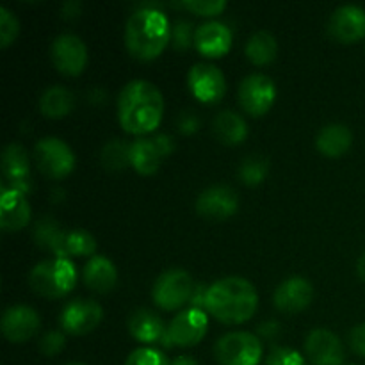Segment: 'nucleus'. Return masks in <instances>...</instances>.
I'll return each instance as SVG.
<instances>
[{"instance_id": "obj_18", "label": "nucleus", "mask_w": 365, "mask_h": 365, "mask_svg": "<svg viewBox=\"0 0 365 365\" xmlns=\"http://www.w3.org/2000/svg\"><path fill=\"white\" fill-rule=\"evenodd\" d=\"M2 175L4 187L14 189V191L27 192L31 191V175H29V155L25 148L18 143H11L6 146L2 155Z\"/></svg>"}, {"instance_id": "obj_13", "label": "nucleus", "mask_w": 365, "mask_h": 365, "mask_svg": "<svg viewBox=\"0 0 365 365\" xmlns=\"http://www.w3.org/2000/svg\"><path fill=\"white\" fill-rule=\"evenodd\" d=\"M207 328H209L207 312L198 309H187L182 310L171 319V323L168 324V334H170L173 346L192 348L205 337Z\"/></svg>"}, {"instance_id": "obj_29", "label": "nucleus", "mask_w": 365, "mask_h": 365, "mask_svg": "<svg viewBox=\"0 0 365 365\" xmlns=\"http://www.w3.org/2000/svg\"><path fill=\"white\" fill-rule=\"evenodd\" d=\"M100 163L107 171H121L130 166V145L121 139L106 143L100 152Z\"/></svg>"}, {"instance_id": "obj_9", "label": "nucleus", "mask_w": 365, "mask_h": 365, "mask_svg": "<svg viewBox=\"0 0 365 365\" xmlns=\"http://www.w3.org/2000/svg\"><path fill=\"white\" fill-rule=\"evenodd\" d=\"M277 98V86L267 75L252 73L239 84V103L250 116H262Z\"/></svg>"}, {"instance_id": "obj_31", "label": "nucleus", "mask_w": 365, "mask_h": 365, "mask_svg": "<svg viewBox=\"0 0 365 365\" xmlns=\"http://www.w3.org/2000/svg\"><path fill=\"white\" fill-rule=\"evenodd\" d=\"M61 232H63V228H61V225L57 223V221H53L52 217H45V220H41L38 225H36V230H34L36 245H38L39 248H45L48 250V252H53Z\"/></svg>"}, {"instance_id": "obj_5", "label": "nucleus", "mask_w": 365, "mask_h": 365, "mask_svg": "<svg viewBox=\"0 0 365 365\" xmlns=\"http://www.w3.org/2000/svg\"><path fill=\"white\" fill-rule=\"evenodd\" d=\"M214 356L221 365H259L262 344L257 335L248 331H230L217 339Z\"/></svg>"}, {"instance_id": "obj_45", "label": "nucleus", "mask_w": 365, "mask_h": 365, "mask_svg": "<svg viewBox=\"0 0 365 365\" xmlns=\"http://www.w3.org/2000/svg\"><path fill=\"white\" fill-rule=\"evenodd\" d=\"M68 365H84V364H68Z\"/></svg>"}, {"instance_id": "obj_2", "label": "nucleus", "mask_w": 365, "mask_h": 365, "mask_svg": "<svg viewBox=\"0 0 365 365\" xmlns=\"http://www.w3.org/2000/svg\"><path fill=\"white\" fill-rule=\"evenodd\" d=\"M259 307V294L252 282L228 277L214 282L207 294V312L227 324H241L252 319Z\"/></svg>"}, {"instance_id": "obj_22", "label": "nucleus", "mask_w": 365, "mask_h": 365, "mask_svg": "<svg viewBox=\"0 0 365 365\" xmlns=\"http://www.w3.org/2000/svg\"><path fill=\"white\" fill-rule=\"evenodd\" d=\"M82 280L91 291L100 294L113 291L118 282L116 266L103 255L91 257L82 271Z\"/></svg>"}, {"instance_id": "obj_4", "label": "nucleus", "mask_w": 365, "mask_h": 365, "mask_svg": "<svg viewBox=\"0 0 365 365\" xmlns=\"http://www.w3.org/2000/svg\"><path fill=\"white\" fill-rule=\"evenodd\" d=\"M77 282V271L70 259H46L36 264L29 274L32 291L43 298L56 299L66 296Z\"/></svg>"}, {"instance_id": "obj_12", "label": "nucleus", "mask_w": 365, "mask_h": 365, "mask_svg": "<svg viewBox=\"0 0 365 365\" xmlns=\"http://www.w3.org/2000/svg\"><path fill=\"white\" fill-rule=\"evenodd\" d=\"M103 317V309L93 299L77 298L66 303L59 317L61 328L71 335H86L95 330Z\"/></svg>"}, {"instance_id": "obj_28", "label": "nucleus", "mask_w": 365, "mask_h": 365, "mask_svg": "<svg viewBox=\"0 0 365 365\" xmlns=\"http://www.w3.org/2000/svg\"><path fill=\"white\" fill-rule=\"evenodd\" d=\"M277 38L269 31H259L246 43V57L257 66H266L277 57Z\"/></svg>"}, {"instance_id": "obj_19", "label": "nucleus", "mask_w": 365, "mask_h": 365, "mask_svg": "<svg viewBox=\"0 0 365 365\" xmlns=\"http://www.w3.org/2000/svg\"><path fill=\"white\" fill-rule=\"evenodd\" d=\"M314 298V289L309 280L302 277H292L282 282L274 291V307L285 314H298L310 305Z\"/></svg>"}, {"instance_id": "obj_38", "label": "nucleus", "mask_w": 365, "mask_h": 365, "mask_svg": "<svg viewBox=\"0 0 365 365\" xmlns=\"http://www.w3.org/2000/svg\"><path fill=\"white\" fill-rule=\"evenodd\" d=\"M209 287L210 285L205 284H196L195 291H192L191 299H189V305L191 309H198L207 312V294H209Z\"/></svg>"}, {"instance_id": "obj_7", "label": "nucleus", "mask_w": 365, "mask_h": 365, "mask_svg": "<svg viewBox=\"0 0 365 365\" xmlns=\"http://www.w3.org/2000/svg\"><path fill=\"white\" fill-rule=\"evenodd\" d=\"M36 164L48 178H64L73 171L75 153L59 138H43L34 146Z\"/></svg>"}, {"instance_id": "obj_6", "label": "nucleus", "mask_w": 365, "mask_h": 365, "mask_svg": "<svg viewBox=\"0 0 365 365\" xmlns=\"http://www.w3.org/2000/svg\"><path fill=\"white\" fill-rule=\"evenodd\" d=\"M192 278L184 269H168L155 280L152 298L157 307L164 310H177L189 303L195 291Z\"/></svg>"}, {"instance_id": "obj_35", "label": "nucleus", "mask_w": 365, "mask_h": 365, "mask_svg": "<svg viewBox=\"0 0 365 365\" xmlns=\"http://www.w3.org/2000/svg\"><path fill=\"white\" fill-rule=\"evenodd\" d=\"M195 29H192L191 21L185 20H177L171 29V39H173L175 48L185 50L191 46V43H195Z\"/></svg>"}, {"instance_id": "obj_30", "label": "nucleus", "mask_w": 365, "mask_h": 365, "mask_svg": "<svg viewBox=\"0 0 365 365\" xmlns=\"http://www.w3.org/2000/svg\"><path fill=\"white\" fill-rule=\"evenodd\" d=\"M267 170H269V164L262 155H250L239 166V180L245 182L250 187H255V185L262 184Z\"/></svg>"}, {"instance_id": "obj_16", "label": "nucleus", "mask_w": 365, "mask_h": 365, "mask_svg": "<svg viewBox=\"0 0 365 365\" xmlns=\"http://www.w3.org/2000/svg\"><path fill=\"white\" fill-rule=\"evenodd\" d=\"M39 324H41V319H39L38 312L27 305L9 307L0 321L4 337L14 344H20V342L34 337L39 330Z\"/></svg>"}, {"instance_id": "obj_10", "label": "nucleus", "mask_w": 365, "mask_h": 365, "mask_svg": "<svg viewBox=\"0 0 365 365\" xmlns=\"http://www.w3.org/2000/svg\"><path fill=\"white\" fill-rule=\"evenodd\" d=\"M50 57L57 70L68 77H77L88 64V48L75 34L57 36L50 46Z\"/></svg>"}, {"instance_id": "obj_26", "label": "nucleus", "mask_w": 365, "mask_h": 365, "mask_svg": "<svg viewBox=\"0 0 365 365\" xmlns=\"http://www.w3.org/2000/svg\"><path fill=\"white\" fill-rule=\"evenodd\" d=\"M353 143V134L346 125L342 123H330L327 127L321 128V132L317 134L316 145L319 148V152L323 155L331 157H341L342 153H346L349 150Z\"/></svg>"}, {"instance_id": "obj_44", "label": "nucleus", "mask_w": 365, "mask_h": 365, "mask_svg": "<svg viewBox=\"0 0 365 365\" xmlns=\"http://www.w3.org/2000/svg\"><path fill=\"white\" fill-rule=\"evenodd\" d=\"M356 273H359V277L365 282V252L360 255L359 262H356Z\"/></svg>"}, {"instance_id": "obj_3", "label": "nucleus", "mask_w": 365, "mask_h": 365, "mask_svg": "<svg viewBox=\"0 0 365 365\" xmlns=\"http://www.w3.org/2000/svg\"><path fill=\"white\" fill-rule=\"evenodd\" d=\"M125 46L141 61H152L170 43L171 29L168 16L157 7H139L125 24Z\"/></svg>"}, {"instance_id": "obj_41", "label": "nucleus", "mask_w": 365, "mask_h": 365, "mask_svg": "<svg viewBox=\"0 0 365 365\" xmlns=\"http://www.w3.org/2000/svg\"><path fill=\"white\" fill-rule=\"evenodd\" d=\"M277 331H278V323H274V321H267V323H262L259 327V334H262L266 339L274 337Z\"/></svg>"}, {"instance_id": "obj_21", "label": "nucleus", "mask_w": 365, "mask_h": 365, "mask_svg": "<svg viewBox=\"0 0 365 365\" xmlns=\"http://www.w3.org/2000/svg\"><path fill=\"white\" fill-rule=\"evenodd\" d=\"M31 220V205L25 195L14 189L2 187L0 200V227L4 232L21 230Z\"/></svg>"}, {"instance_id": "obj_11", "label": "nucleus", "mask_w": 365, "mask_h": 365, "mask_svg": "<svg viewBox=\"0 0 365 365\" xmlns=\"http://www.w3.org/2000/svg\"><path fill=\"white\" fill-rule=\"evenodd\" d=\"M187 84L192 95L203 103H217L227 91L223 71L210 63H196L189 70Z\"/></svg>"}, {"instance_id": "obj_34", "label": "nucleus", "mask_w": 365, "mask_h": 365, "mask_svg": "<svg viewBox=\"0 0 365 365\" xmlns=\"http://www.w3.org/2000/svg\"><path fill=\"white\" fill-rule=\"evenodd\" d=\"M184 9L191 11L192 14H200V16H216L221 14L227 7L225 0H185L180 4Z\"/></svg>"}, {"instance_id": "obj_20", "label": "nucleus", "mask_w": 365, "mask_h": 365, "mask_svg": "<svg viewBox=\"0 0 365 365\" xmlns=\"http://www.w3.org/2000/svg\"><path fill=\"white\" fill-rule=\"evenodd\" d=\"M195 46L205 57L225 56L232 46V31L221 21H205L196 29Z\"/></svg>"}, {"instance_id": "obj_33", "label": "nucleus", "mask_w": 365, "mask_h": 365, "mask_svg": "<svg viewBox=\"0 0 365 365\" xmlns=\"http://www.w3.org/2000/svg\"><path fill=\"white\" fill-rule=\"evenodd\" d=\"M20 24L18 18L7 7H0V46L7 48L16 39Z\"/></svg>"}, {"instance_id": "obj_27", "label": "nucleus", "mask_w": 365, "mask_h": 365, "mask_svg": "<svg viewBox=\"0 0 365 365\" xmlns=\"http://www.w3.org/2000/svg\"><path fill=\"white\" fill-rule=\"evenodd\" d=\"M73 109V95L64 86H50L39 98V110L46 118L59 120Z\"/></svg>"}, {"instance_id": "obj_23", "label": "nucleus", "mask_w": 365, "mask_h": 365, "mask_svg": "<svg viewBox=\"0 0 365 365\" xmlns=\"http://www.w3.org/2000/svg\"><path fill=\"white\" fill-rule=\"evenodd\" d=\"M96 241L88 230L73 228V230L61 232L57 245L53 248V255L57 259H68V257H95Z\"/></svg>"}, {"instance_id": "obj_15", "label": "nucleus", "mask_w": 365, "mask_h": 365, "mask_svg": "<svg viewBox=\"0 0 365 365\" xmlns=\"http://www.w3.org/2000/svg\"><path fill=\"white\" fill-rule=\"evenodd\" d=\"M305 353L312 365H342L344 346L334 331L316 328L305 339Z\"/></svg>"}, {"instance_id": "obj_37", "label": "nucleus", "mask_w": 365, "mask_h": 365, "mask_svg": "<svg viewBox=\"0 0 365 365\" xmlns=\"http://www.w3.org/2000/svg\"><path fill=\"white\" fill-rule=\"evenodd\" d=\"M64 342H66V339H64L63 331H46L41 341H39V351L46 356H53L57 353H61V349L64 348Z\"/></svg>"}, {"instance_id": "obj_36", "label": "nucleus", "mask_w": 365, "mask_h": 365, "mask_svg": "<svg viewBox=\"0 0 365 365\" xmlns=\"http://www.w3.org/2000/svg\"><path fill=\"white\" fill-rule=\"evenodd\" d=\"M266 365H307L305 359L299 355L296 349L292 348H274L273 351L267 355Z\"/></svg>"}, {"instance_id": "obj_24", "label": "nucleus", "mask_w": 365, "mask_h": 365, "mask_svg": "<svg viewBox=\"0 0 365 365\" xmlns=\"http://www.w3.org/2000/svg\"><path fill=\"white\" fill-rule=\"evenodd\" d=\"M128 331L135 341L143 344H153V342H160L166 327L155 312L148 309H139L128 317Z\"/></svg>"}, {"instance_id": "obj_42", "label": "nucleus", "mask_w": 365, "mask_h": 365, "mask_svg": "<svg viewBox=\"0 0 365 365\" xmlns=\"http://www.w3.org/2000/svg\"><path fill=\"white\" fill-rule=\"evenodd\" d=\"M78 11H81V4H78V2H68L66 6H64L63 14L66 18H71V16H77Z\"/></svg>"}, {"instance_id": "obj_17", "label": "nucleus", "mask_w": 365, "mask_h": 365, "mask_svg": "<svg viewBox=\"0 0 365 365\" xmlns=\"http://www.w3.org/2000/svg\"><path fill=\"white\" fill-rule=\"evenodd\" d=\"M328 31L341 43L359 41L365 36V11L353 4L337 7L328 21Z\"/></svg>"}, {"instance_id": "obj_43", "label": "nucleus", "mask_w": 365, "mask_h": 365, "mask_svg": "<svg viewBox=\"0 0 365 365\" xmlns=\"http://www.w3.org/2000/svg\"><path fill=\"white\" fill-rule=\"evenodd\" d=\"M171 365H198V362H196L192 356H187V355H180L177 356V359L171 362Z\"/></svg>"}, {"instance_id": "obj_14", "label": "nucleus", "mask_w": 365, "mask_h": 365, "mask_svg": "<svg viewBox=\"0 0 365 365\" xmlns=\"http://www.w3.org/2000/svg\"><path fill=\"white\" fill-rule=\"evenodd\" d=\"M237 192L228 185H210L196 200V212L210 221H223L237 212Z\"/></svg>"}, {"instance_id": "obj_39", "label": "nucleus", "mask_w": 365, "mask_h": 365, "mask_svg": "<svg viewBox=\"0 0 365 365\" xmlns=\"http://www.w3.org/2000/svg\"><path fill=\"white\" fill-rule=\"evenodd\" d=\"M177 127L182 134L189 135V134H195V132L198 130L200 121H198V118H196L195 113H182L180 116H178Z\"/></svg>"}, {"instance_id": "obj_32", "label": "nucleus", "mask_w": 365, "mask_h": 365, "mask_svg": "<svg viewBox=\"0 0 365 365\" xmlns=\"http://www.w3.org/2000/svg\"><path fill=\"white\" fill-rule=\"evenodd\" d=\"M125 365H171L168 356L155 348H138L127 356Z\"/></svg>"}, {"instance_id": "obj_40", "label": "nucleus", "mask_w": 365, "mask_h": 365, "mask_svg": "<svg viewBox=\"0 0 365 365\" xmlns=\"http://www.w3.org/2000/svg\"><path fill=\"white\" fill-rule=\"evenodd\" d=\"M349 342H351L353 351L359 353L360 356H365V323L353 328L349 334Z\"/></svg>"}, {"instance_id": "obj_25", "label": "nucleus", "mask_w": 365, "mask_h": 365, "mask_svg": "<svg viewBox=\"0 0 365 365\" xmlns=\"http://www.w3.org/2000/svg\"><path fill=\"white\" fill-rule=\"evenodd\" d=\"M212 132L223 145L235 146L242 143L248 135V125L245 118L235 110H221L212 121Z\"/></svg>"}, {"instance_id": "obj_8", "label": "nucleus", "mask_w": 365, "mask_h": 365, "mask_svg": "<svg viewBox=\"0 0 365 365\" xmlns=\"http://www.w3.org/2000/svg\"><path fill=\"white\" fill-rule=\"evenodd\" d=\"M173 139L166 134L153 138H139L130 143V166L139 175H153L159 171L163 160L173 152Z\"/></svg>"}, {"instance_id": "obj_1", "label": "nucleus", "mask_w": 365, "mask_h": 365, "mask_svg": "<svg viewBox=\"0 0 365 365\" xmlns=\"http://www.w3.org/2000/svg\"><path fill=\"white\" fill-rule=\"evenodd\" d=\"M164 113V98L155 84L143 78L130 81L118 96V118L128 134L143 135L155 130Z\"/></svg>"}]
</instances>
